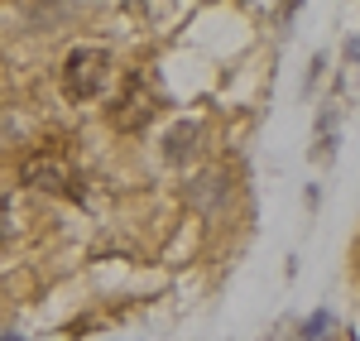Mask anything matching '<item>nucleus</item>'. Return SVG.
<instances>
[{
    "label": "nucleus",
    "instance_id": "obj_5",
    "mask_svg": "<svg viewBox=\"0 0 360 341\" xmlns=\"http://www.w3.org/2000/svg\"><path fill=\"white\" fill-rule=\"evenodd\" d=\"M327 327H332V317L312 313V322H303V341H322V337H327Z\"/></svg>",
    "mask_w": 360,
    "mask_h": 341
},
{
    "label": "nucleus",
    "instance_id": "obj_7",
    "mask_svg": "<svg viewBox=\"0 0 360 341\" xmlns=\"http://www.w3.org/2000/svg\"><path fill=\"white\" fill-rule=\"evenodd\" d=\"M0 341H25V337H15V332H10V337H0Z\"/></svg>",
    "mask_w": 360,
    "mask_h": 341
},
{
    "label": "nucleus",
    "instance_id": "obj_2",
    "mask_svg": "<svg viewBox=\"0 0 360 341\" xmlns=\"http://www.w3.org/2000/svg\"><path fill=\"white\" fill-rule=\"evenodd\" d=\"M154 111H159V86L149 82L144 72H130L125 91L115 96V106H111V125L115 130H144L154 120Z\"/></svg>",
    "mask_w": 360,
    "mask_h": 341
},
{
    "label": "nucleus",
    "instance_id": "obj_1",
    "mask_svg": "<svg viewBox=\"0 0 360 341\" xmlns=\"http://www.w3.org/2000/svg\"><path fill=\"white\" fill-rule=\"evenodd\" d=\"M111 77V53L106 49H72L63 63V96L68 101H91Z\"/></svg>",
    "mask_w": 360,
    "mask_h": 341
},
{
    "label": "nucleus",
    "instance_id": "obj_4",
    "mask_svg": "<svg viewBox=\"0 0 360 341\" xmlns=\"http://www.w3.org/2000/svg\"><path fill=\"white\" fill-rule=\"evenodd\" d=\"M197 144H202V125H197V120H178V125L168 130V140H164V159L168 164H188L197 154Z\"/></svg>",
    "mask_w": 360,
    "mask_h": 341
},
{
    "label": "nucleus",
    "instance_id": "obj_3",
    "mask_svg": "<svg viewBox=\"0 0 360 341\" xmlns=\"http://www.w3.org/2000/svg\"><path fill=\"white\" fill-rule=\"evenodd\" d=\"M20 178H25L29 188H39V193H58V198H82V178L72 173V164L63 159V154H29L25 164H20Z\"/></svg>",
    "mask_w": 360,
    "mask_h": 341
},
{
    "label": "nucleus",
    "instance_id": "obj_6",
    "mask_svg": "<svg viewBox=\"0 0 360 341\" xmlns=\"http://www.w3.org/2000/svg\"><path fill=\"white\" fill-rule=\"evenodd\" d=\"M5 231H10V202L0 198V236H5Z\"/></svg>",
    "mask_w": 360,
    "mask_h": 341
}]
</instances>
